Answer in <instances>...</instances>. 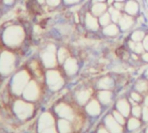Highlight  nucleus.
Listing matches in <instances>:
<instances>
[{
	"mask_svg": "<svg viewBox=\"0 0 148 133\" xmlns=\"http://www.w3.org/2000/svg\"><path fill=\"white\" fill-rule=\"evenodd\" d=\"M114 117L116 118L117 122L121 123V124L124 123V119H123V117H122V115H121V113H117V112H114Z\"/></svg>",
	"mask_w": 148,
	"mask_h": 133,
	"instance_id": "nucleus-25",
	"label": "nucleus"
},
{
	"mask_svg": "<svg viewBox=\"0 0 148 133\" xmlns=\"http://www.w3.org/2000/svg\"><path fill=\"white\" fill-rule=\"evenodd\" d=\"M4 35H6V42L8 44L10 42L11 39L13 38L10 46L18 45L23 39V30L20 27L10 28L6 30V34H4Z\"/></svg>",
	"mask_w": 148,
	"mask_h": 133,
	"instance_id": "nucleus-1",
	"label": "nucleus"
},
{
	"mask_svg": "<svg viewBox=\"0 0 148 133\" xmlns=\"http://www.w3.org/2000/svg\"><path fill=\"white\" fill-rule=\"evenodd\" d=\"M60 31L62 34H69L71 31V27L69 25H62V29H60Z\"/></svg>",
	"mask_w": 148,
	"mask_h": 133,
	"instance_id": "nucleus-22",
	"label": "nucleus"
},
{
	"mask_svg": "<svg viewBox=\"0 0 148 133\" xmlns=\"http://www.w3.org/2000/svg\"><path fill=\"white\" fill-rule=\"evenodd\" d=\"M142 58H143V60H144L145 61L148 62V53L144 54V55H143V56H142Z\"/></svg>",
	"mask_w": 148,
	"mask_h": 133,
	"instance_id": "nucleus-33",
	"label": "nucleus"
},
{
	"mask_svg": "<svg viewBox=\"0 0 148 133\" xmlns=\"http://www.w3.org/2000/svg\"><path fill=\"white\" fill-rule=\"evenodd\" d=\"M143 46L145 48V49L148 50V35H147L144 39V42H143Z\"/></svg>",
	"mask_w": 148,
	"mask_h": 133,
	"instance_id": "nucleus-29",
	"label": "nucleus"
},
{
	"mask_svg": "<svg viewBox=\"0 0 148 133\" xmlns=\"http://www.w3.org/2000/svg\"><path fill=\"white\" fill-rule=\"evenodd\" d=\"M103 33L108 36H115L119 33V28L115 24H108L104 28Z\"/></svg>",
	"mask_w": 148,
	"mask_h": 133,
	"instance_id": "nucleus-9",
	"label": "nucleus"
},
{
	"mask_svg": "<svg viewBox=\"0 0 148 133\" xmlns=\"http://www.w3.org/2000/svg\"><path fill=\"white\" fill-rule=\"evenodd\" d=\"M117 107L119 109V111L123 114V115H128L129 113V105L127 103V101L126 100H119L118 104H117Z\"/></svg>",
	"mask_w": 148,
	"mask_h": 133,
	"instance_id": "nucleus-10",
	"label": "nucleus"
},
{
	"mask_svg": "<svg viewBox=\"0 0 148 133\" xmlns=\"http://www.w3.org/2000/svg\"><path fill=\"white\" fill-rule=\"evenodd\" d=\"M80 0H65V2L69 4H73V3H75L77 2H79Z\"/></svg>",
	"mask_w": 148,
	"mask_h": 133,
	"instance_id": "nucleus-32",
	"label": "nucleus"
},
{
	"mask_svg": "<svg viewBox=\"0 0 148 133\" xmlns=\"http://www.w3.org/2000/svg\"><path fill=\"white\" fill-rule=\"evenodd\" d=\"M128 45H129V47H130V48H131V49H133V50H134V49H135L136 44L134 43V41H130V42H128Z\"/></svg>",
	"mask_w": 148,
	"mask_h": 133,
	"instance_id": "nucleus-31",
	"label": "nucleus"
},
{
	"mask_svg": "<svg viewBox=\"0 0 148 133\" xmlns=\"http://www.w3.org/2000/svg\"><path fill=\"white\" fill-rule=\"evenodd\" d=\"M99 133H108L104 129H101V130H100V132H99Z\"/></svg>",
	"mask_w": 148,
	"mask_h": 133,
	"instance_id": "nucleus-35",
	"label": "nucleus"
},
{
	"mask_svg": "<svg viewBox=\"0 0 148 133\" xmlns=\"http://www.w3.org/2000/svg\"><path fill=\"white\" fill-rule=\"evenodd\" d=\"M117 2H122V1H124V0H116Z\"/></svg>",
	"mask_w": 148,
	"mask_h": 133,
	"instance_id": "nucleus-41",
	"label": "nucleus"
},
{
	"mask_svg": "<svg viewBox=\"0 0 148 133\" xmlns=\"http://www.w3.org/2000/svg\"><path fill=\"white\" fill-rule=\"evenodd\" d=\"M140 113H141V108L140 106H134L133 108V114L136 117L140 116Z\"/></svg>",
	"mask_w": 148,
	"mask_h": 133,
	"instance_id": "nucleus-24",
	"label": "nucleus"
},
{
	"mask_svg": "<svg viewBox=\"0 0 148 133\" xmlns=\"http://www.w3.org/2000/svg\"><path fill=\"white\" fill-rule=\"evenodd\" d=\"M46 1H47V3L49 6H53V7L59 5V3L61 2V0H46Z\"/></svg>",
	"mask_w": 148,
	"mask_h": 133,
	"instance_id": "nucleus-26",
	"label": "nucleus"
},
{
	"mask_svg": "<svg viewBox=\"0 0 148 133\" xmlns=\"http://www.w3.org/2000/svg\"><path fill=\"white\" fill-rule=\"evenodd\" d=\"M136 88L139 92H145L147 91L148 88L147 83L144 80H140V82H138V84L136 85Z\"/></svg>",
	"mask_w": 148,
	"mask_h": 133,
	"instance_id": "nucleus-20",
	"label": "nucleus"
},
{
	"mask_svg": "<svg viewBox=\"0 0 148 133\" xmlns=\"http://www.w3.org/2000/svg\"><path fill=\"white\" fill-rule=\"evenodd\" d=\"M132 99H133L134 100L139 102V101L141 100V96H140V94L136 93H132Z\"/></svg>",
	"mask_w": 148,
	"mask_h": 133,
	"instance_id": "nucleus-27",
	"label": "nucleus"
},
{
	"mask_svg": "<svg viewBox=\"0 0 148 133\" xmlns=\"http://www.w3.org/2000/svg\"><path fill=\"white\" fill-rule=\"evenodd\" d=\"M113 2H114V0H108V4H113Z\"/></svg>",
	"mask_w": 148,
	"mask_h": 133,
	"instance_id": "nucleus-37",
	"label": "nucleus"
},
{
	"mask_svg": "<svg viewBox=\"0 0 148 133\" xmlns=\"http://www.w3.org/2000/svg\"><path fill=\"white\" fill-rule=\"evenodd\" d=\"M134 19L132 16H127V15H124L122 17H121L119 23H120V27L122 30H127L129 29L133 25H134Z\"/></svg>",
	"mask_w": 148,
	"mask_h": 133,
	"instance_id": "nucleus-5",
	"label": "nucleus"
},
{
	"mask_svg": "<svg viewBox=\"0 0 148 133\" xmlns=\"http://www.w3.org/2000/svg\"><path fill=\"white\" fill-rule=\"evenodd\" d=\"M140 125V122L135 119H131L130 121H129V128L132 130V129H136L138 126Z\"/></svg>",
	"mask_w": 148,
	"mask_h": 133,
	"instance_id": "nucleus-21",
	"label": "nucleus"
},
{
	"mask_svg": "<svg viewBox=\"0 0 148 133\" xmlns=\"http://www.w3.org/2000/svg\"><path fill=\"white\" fill-rule=\"evenodd\" d=\"M109 14L111 16V18L114 22H119L121 19V12L119 10H117L116 8H113L111 7L109 9Z\"/></svg>",
	"mask_w": 148,
	"mask_h": 133,
	"instance_id": "nucleus-15",
	"label": "nucleus"
},
{
	"mask_svg": "<svg viewBox=\"0 0 148 133\" xmlns=\"http://www.w3.org/2000/svg\"><path fill=\"white\" fill-rule=\"evenodd\" d=\"M144 36H145V35H144V32L143 31H141V30H136L132 35V40L134 42H140L141 40H143Z\"/></svg>",
	"mask_w": 148,
	"mask_h": 133,
	"instance_id": "nucleus-16",
	"label": "nucleus"
},
{
	"mask_svg": "<svg viewBox=\"0 0 148 133\" xmlns=\"http://www.w3.org/2000/svg\"><path fill=\"white\" fill-rule=\"evenodd\" d=\"M144 49H145L144 46H143L141 43L138 42V43L136 44V47H135V49H134V51H135L136 53H138V54H140V53H143Z\"/></svg>",
	"mask_w": 148,
	"mask_h": 133,
	"instance_id": "nucleus-23",
	"label": "nucleus"
},
{
	"mask_svg": "<svg viewBox=\"0 0 148 133\" xmlns=\"http://www.w3.org/2000/svg\"><path fill=\"white\" fill-rule=\"evenodd\" d=\"M87 111L91 114V115H96L100 113V106L97 101L93 100L87 107Z\"/></svg>",
	"mask_w": 148,
	"mask_h": 133,
	"instance_id": "nucleus-12",
	"label": "nucleus"
},
{
	"mask_svg": "<svg viewBox=\"0 0 148 133\" xmlns=\"http://www.w3.org/2000/svg\"><path fill=\"white\" fill-rule=\"evenodd\" d=\"M85 23L87 27L91 29V30H97L99 29V23L98 20L94 17L90 13H88L86 15V18H85Z\"/></svg>",
	"mask_w": 148,
	"mask_h": 133,
	"instance_id": "nucleus-6",
	"label": "nucleus"
},
{
	"mask_svg": "<svg viewBox=\"0 0 148 133\" xmlns=\"http://www.w3.org/2000/svg\"><path fill=\"white\" fill-rule=\"evenodd\" d=\"M110 20H111V17H110V14L109 13H104L100 17V23L102 25V26H107L110 23Z\"/></svg>",
	"mask_w": 148,
	"mask_h": 133,
	"instance_id": "nucleus-18",
	"label": "nucleus"
},
{
	"mask_svg": "<svg viewBox=\"0 0 148 133\" xmlns=\"http://www.w3.org/2000/svg\"><path fill=\"white\" fill-rule=\"evenodd\" d=\"M143 118L146 121H148V108L146 107L143 111Z\"/></svg>",
	"mask_w": 148,
	"mask_h": 133,
	"instance_id": "nucleus-28",
	"label": "nucleus"
},
{
	"mask_svg": "<svg viewBox=\"0 0 148 133\" xmlns=\"http://www.w3.org/2000/svg\"><path fill=\"white\" fill-rule=\"evenodd\" d=\"M146 74H147V77H148V69H147V73H146Z\"/></svg>",
	"mask_w": 148,
	"mask_h": 133,
	"instance_id": "nucleus-42",
	"label": "nucleus"
},
{
	"mask_svg": "<svg viewBox=\"0 0 148 133\" xmlns=\"http://www.w3.org/2000/svg\"><path fill=\"white\" fill-rule=\"evenodd\" d=\"M75 18H76L75 21L76 22H79V16H77V14H75Z\"/></svg>",
	"mask_w": 148,
	"mask_h": 133,
	"instance_id": "nucleus-39",
	"label": "nucleus"
},
{
	"mask_svg": "<svg viewBox=\"0 0 148 133\" xmlns=\"http://www.w3.org/2000/svg\"><path fill=\"white\" fill-rule=\"evenodd\" d=\"M67 56H68V51L64 48H61L57 53V58H58L59 62L62 63L66 60Z\"/></svg>",
	"mask_w": 148,
	"mask_h": 133,
	"instance_id": "nucleus-17",
	"label": "nucleus"
},
{
	"mask_svg": "<svg viewBox=\"0 0 148 133\" xmlns=\"http://www.w3.org/2000/svg\"><path fill=\"white\" fill-rule=\"evenodd\" d=\"M107 10V5L103 3H95L92 7V12L95 16H101L105 13Z\"/></svg>",
	"mask_w": 148,
	"mask_h": 133,
	"instance_id": "nucleus-8",
	"label": "nucleus"
},
{
	"mask_svg": "<svg viewBox=\"0 0 148 133\" xmlns=\"http://www.w3.org/2000/svg\"><path fill=\"white\" fill-rule=\"evenodd\" d=\"M147 133H148V130H147Z\"/></svg>",
	"mask_w": 148,
	"mask_h": 133,
	"instance_id": "nucleus-43",
	"label": "nucleus"
},
{
	"mask_svg": "<svg viewBox=\"0 0 148 133\" xmlns=\"http://www.w3.org/2000/svg\"><path fill=\"white\" fill-rule=\"evenodd\" d=\"M37 1H38V3H41V4H42V3H43L45 2V0H37Z\"/></svg>",
	"mask_w": 148,
	"mask_h": 133,
	"instance_id": "nucleus-38",
	"label": "nucleus"
},
{
	"mask_svg": "<svg viewBox=\"0 0 148 133\" xmlns=\"http://www.w3.org/2000/svg\"><path fill=\"white\" fill-rule=\"evenodd\" d=\"M132 58H133V59H134V60H138L137 55H134V54H133V55H132Z\"/></svg>",
	"mask_w": 148,
	"mask_h": 133,
	"instance_id": "nucleus-34",
	"label": "nucleus"
},
{
	"mask_svg": "<svg viewBox=\"0 0 148 133\" xmlns=\"http://www.w3.org/2000/svg\"><path fill=\"white\" fill-rule=\"evenodd\" d=\"M113 86H114V80L109 77H105V78L101 79L100 80V82L98 83V87L100 88H103V89L111 88Z\"/></svg>",
	"mask_w": 148,
	"mask_h": 133,
	"instance_id": "nucleus-11",
	"label": "nucleus"
},
{
	"mask_svg": "<svg viewBox=\"0 0 148 133\" xmlns=\"http://www.w3.org/2000/svg\"><path fill=\"white\" fill-rule=\"evenodd\" d=\"M47 80L52 89H59L63 84V80L57 71H49L47 74Z\"/></svg>",
	"mask_w": 148,
	"mask_h": 133,
	"instance_id": "nucleus-3",
	"label": "nucleus"
},
{
	"mask_svg": "<svg viewBox=\"0 0 148 133\" xmlns=\"http://www.w3.org/2000/svg\"><path fill=\"white\" fill-rule=\"evenodd\" d=\"M104 0H95V2H96V3H98V2H100V3H102Z\"/></svg>",
	"mask_w": 148,
	"mask_h": 133,
	"instance_id": "nucleus-40",
	"label": "nucleus"
},
{
	"mask_svg": "<svg viewBox=\"0 0 148 133\" xmlns=\"http://www.w3.org/2000/svg\"><path fill=\"white\" fill-rule=\"evenodd\" d=\"M55 53H56V47L53 44L49 45L46 51L43 52L42 58V61H43L44 65L47 68H52V67L56 66V57Z\"/></svg>",
	"mask_w": 148,
	"mask_h": 133,
	"instance_id": "nucleus-2",
	"label": "nucleus"
},
{
	"mask_svg": "<svg viewBox=\"0 0 148 133\" xmlns=\"http://www.w3.org/2000/svg\"><path fill=\"white\" fill-rule=\"evenodd\" d=\"M99 99L103 104H108L111 101L112 99V93L108 91H103L99 93Z\"/></svg>",
	"mask_w": 148,
	"mask_h": 133,
	"instance_id": "nucleus-13",
	"label": "nucleus"
},
{
	"mask_svg": "<svg viewBox=\"0 0 148 133\" xmlns=\"http://www.w3.org/2000/svg\"><path fill=\"white\" fill-rule=\"evenodd\" d=\"M64 68H65L66 73L69 75L75 74L77 72V70H78V64H77L76 60L74 59V58H68L65 61Z\"/></svg>",
	"mask_w": 148,
	"mask_h": 133,
	"instance_id": "nucleus-4",
	"label": "nucleus"
},
{
	"mask_svg": "<svg viewBox=\"0 0 148 133\" xmlns=\"http://www.w3.org/2000/svg\"><path fill=\"white\" fill-rule=\"evenodd\" d=\"M114 6H115V8L117 9V10H121L122 9V7H123V4L121 3V2H117V3H115V4H114Z\"/></svg>",
	"mask_w": 148,
	"mask_h": 133,
	"instance_id": "nucleus-30",
	"label": "nucleus"
},
{
	"mask_svg": "<svg viewBox=\"0 0 148 133\" xmlns=\"http://www.w3.org/2000/svg\"><path fill=\"white\" fill-rule=\"evenodd\" d=\"M125 10L127 11V13H128L129 15H136L138 10H139V6H138V3L134 1V0H130L128 1L127 3H126V6H125Z\"/></svg>",
	"mask_w": 148,
	"mask_h": 133,
	"instance_id": "nucleus-7",
	"label": "nucleus"
},
{
	"mask_svg": "<svg viewBox=\"0 0 148 133\" xmlns=\"http://www.w3.org/2000/svg\"><path fill=\"white\" fill-rule=\"evenodd\" d=\"M145 104H146V106H148V96L146 98V100H145Z\"/></svg>",
	"mask_w": 148,
	"mask_h": 133,
	"instance_id": "nucleus-36",
	"label": "nucleus"
},
{
	"mask_svg": "<svg viewBox=\"0 0 148 133\" xmlns=\"http://www.w3.org/2000/svg\"><path fill=\"white\" fill-rule=\"evenodd\" d=\"M61 106H62V107H61L62 112L60 113L61 115L65 116V117H67V118H69V119H71V118H72V111L70 110V108H69V106H63V105H62Z\"/></svg>",
	"mask_w": 148,
	"mask_h": 133,
	"instance_id": "nucleus-19",
	"label": "nucleus"
},
{
	"mask_svg": "<svg viewBox=\"0 0 148 133\" xmlns=\"http://www.w3.org/2000/svg\"><path fill=\"white\" fill-rule=\"evenodd\" d=\"M89 97H90V93L88 91H81L77 93V100L81 104L86 103L89 99Z\"/></svg>",
	"mask_w": 148,
	"mask_h": 133,
	"instance_id": "nucleus-14",
	"label": "nucleus"
}]
</instances>
